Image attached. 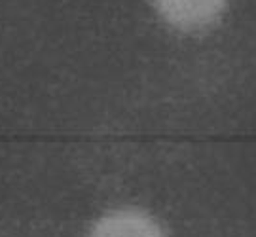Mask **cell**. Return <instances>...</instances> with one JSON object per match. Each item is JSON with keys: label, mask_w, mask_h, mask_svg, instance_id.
Returning <instances> with one entry per match:
<instances>
[{"label": "cell", "mask_w": 256, "mask_h": 237, "mask_svg": "<svg viewBox=\"0 0 256 237\" xmlns=\"http://www.w3.org/2000/svg\"><path fill=\"white\" fill-rule=\"evenodd\" d=\"M90 237H164V232L160 224L144 212L122 209L97 220Z\"/></svg>", "instance_id": "cell-2"}, {"label": "cell", "mask_w": 256, "mask_h": 237, "mask_svg": "<svg viewBox=\"0 0 256 237\" xmlns=\"http://www.w3.org/2000/svg\"><path fill=\"white\" fill-rule=\"evenodd\" d=\"M158 14L171 27L194 32L216 23L226 0H154Z\"/></svg>", "instance_id": "cell-1"}]
</instances>
